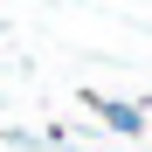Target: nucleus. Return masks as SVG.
<instances>
[{
  "instance_id": "1",
  "label": "nucleus",
  "mask_w": 152,
  "mask_h": 152,
  "mask_svg": "<svg viewBox=\"0 0 152 152\" xmlns=\"http://www.w3.org/2000/svg\"><path fill=\"white\" fill-rule=\"evenodd\" d=\"M90 111L104 118L111 132H124V138H138V132H145V111H138V104H124V97H90Z\"/></svg>"
}]
</instances>
